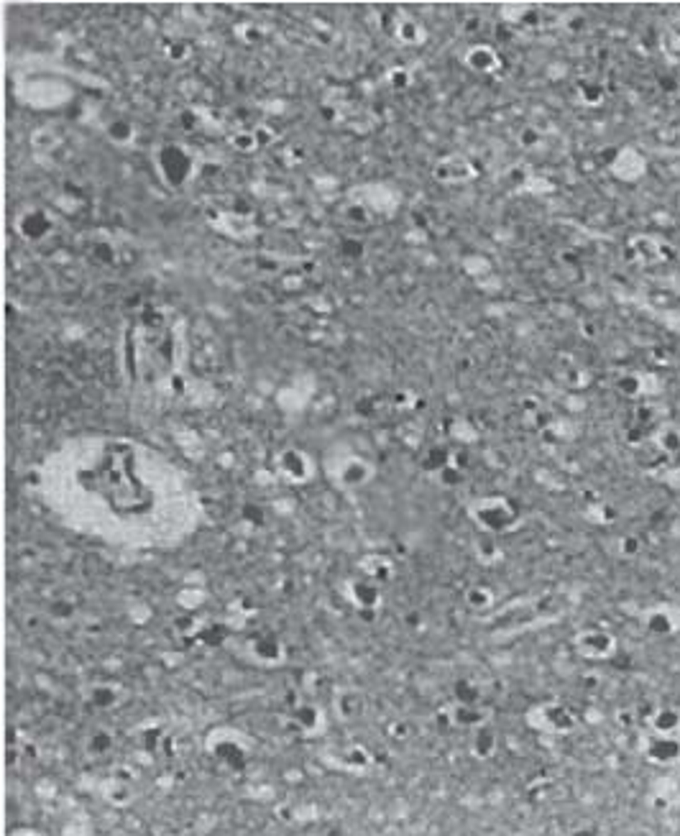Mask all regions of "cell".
I'll return each instance as SVG.
<instances>
[{"label": "cell", "instance_id": "cell-4", "mask_svg": "<svg viewBox=\"0 0 680 836\" xmlns=\"http://www.w3.org/2000/svg\"><path fill=\"white\" fill-rule=\"evenodd\" d=\"M123 698V688L118 683H100L90 688V704L97 709H113Z\"/></svg>", "mask_w": 680, "mask_h": 836}, {"label": "cell", "instance_id": "cell-9", "mask_svg": "<svg viewBox=\"0 0 680 836\" xmlns=\"http://www.w3.org/2000/svg\"><path fill=\"white\" fill-rule=\"evenodd\" d=\"M361 698L356 696V693H343V696L338 698V714H340V719H348V721H351V719H356V716H361Z\"/></svg>", "mask_w": 680, "mask_h": 836}, {"label": "cell", "instance_id": "cell-11", "mask_svg": "<svg viewBox=\"0 0 680 836\" xmlns=\"http://www.w3.org/2000/svg\"><path fill=\"white\" fill-rule=\"evenodd\" d=\"M110 747H113V736L107 734V731H95V734L90 736V749H92V752H97V755L107 752Z\"/></svg>", "mask_w": 680, "mask_h": 836}, {"label": "cell", "instance_id": "cell-2", "mask_svg": "<svg viewBox=\"0 0 680 836\" xmlns=\"http://www.w3.org/2000/svg\"><path fill=\"white\" fill-rule=\"evenodd\" d=\"M292 719H294L297 729L302 731V734H317V731L325 726V716H322V709L315 704H299L294 706V714H292Z\"/></svg>", "mask_w": 680, "mask_h": 836}, {"label": "cell", "instance_id": "cell-7", "mask_svg": "<svg viewBox=\"0 0 680 836\" xmlns=\"http://www.w3.org/2000/svg\"><path fill=\"white\" fill-rule=\"evenodd\" d=\"M215 757L225 762L228 767H235V770H240V767L246 765V752L238 744H218L215 747Z\"/></svg>", "mask_w": 680, "mask_h": 836}, {"label": "cell", "instance_id": "cell-3", "mask_svg": "<svg viewBox=\"0 0 680 836\" xmlns=\"http://www.w3.org/2000/svg\"><path fill=\"white\" fill-rule=\"evenodd\" d=\"M348 598L353 604L361 606V609H376L378 606V588L373 583H366V581H353L348 586Z\"/></svg>", "mask_w": 680, "mask_h": 836}, {"label": "cell", "instance_id": "cell-10", "mask_svg": "<svg viewBox=\"0 0 680 836\" xmlns=\"http://www.w3.org/2000/svg\"><path fill=\"white\" fill-rule=\"evenodd\" d=\"M366 476H368V468L363 465V460H356V458H353L351 463L346 465V471H343V481H346L348 486L363 484Z\"/></svg>", "mask_w": 680, "mask_h": 836}, {"label": "cell", "instance_id": "cell-12", "mask_svg": "<svg viewBox=\"0 0 680 836\" xmlns=\"http://www.w3.org/2000/svg\"><path fill=\"white\" fill-rule=\"evenodd\" d=\"M126 133H131V128L123 126V123H118V126H113V136L115 139H126Z\"/></svg>", "mask_w": 680, "mask_h": 836}, {"label": "cell", "instance_id": "cell-6", "mask_svg": "<svg viewBox=\"0 0 680 836\" xmlns=\"http://www.w3.org/2000/svg\"><path fill=\"white\" fill-rule=\"evenodd\" d=\"M161 164H164L166 176H169L174 184L182 182L184 174H187V169H189V159L184 157L182 152H176V149H166L164 157H161Z\"/></svg>", "mask_w": 680, "mask_h": 836}, {"label": "cell", "instance_id": "cell-1", "mask_svg": "<svg viewBox=\"0 0 680 836\" xmlns=\"http://www.w3.org/2000/svg\"><path fill=\"white\" fill-rule=\"evenodd\" d=\"M248 652H251V657L258 662V665H266V667L279 665V662H284V657H287L282 640H279L277 635H271V632L253 635L251 640H248Z\"/></svg>", "mask_w": 680, "mask_h": 836}, {"label": "cell", "instance_id": "cell-8", "mask_svg": "<svg viewBox=\"0 0 680 836\" xmlns=\"http://www.w3.org/2000/svg\"><path fill=\"white\" fill-rule=\"evenodd\" d=\"M21 231H23L26 238H41V236L49 231V221H46L44 215L31 213L21 221Z\"/></svg>", "mask_w": 680, "mask_h": 836}, {"label": "cell", "instance_id": "cell-5", "mask_svg": "<svg viewBox=\"0 0 680 836\" xmlns=\"http://www.w3.org/2000/svg\"><path fill=\"white\" fill-rule=\"evenodd\" d=\"M279 468H282V473L294 478V481H302V478L309 476L307 458L302 453H297V450H287V453L279 455Z\"/></svg>", "mask_w": 680, "mask_h": 836}]
</instances>
